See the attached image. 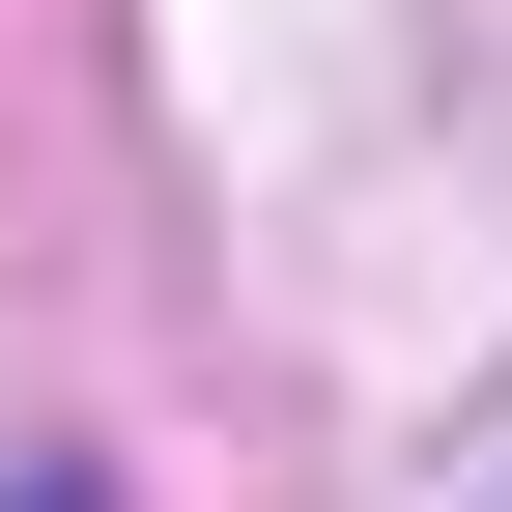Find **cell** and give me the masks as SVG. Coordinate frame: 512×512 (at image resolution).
I'll return each instance as SVG.
<instances>
[{
    "instance_id": "6da1fadb",
    "label": "cell",
    "mask_w": 512,
    "mask_h": 512,
    "mask_svg": "<svg viewBox=\"0 0 512 512\" xmlns=\"http://www.w3.org/2000/svg\"><path fill=\"white\" fill-rule=\"evenodd\" d=\"M484 512H512V484H484Z\"/></svg>"
}]
</instances>
